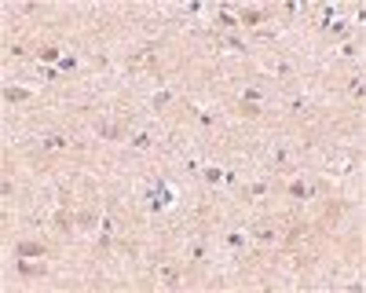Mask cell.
<instances>
[{"instance_id":"6da1fadb","label":"cell","mask_w":366,"mask_h":293,"mask_svg":"<svg viewBox=\"0 0 366 293\" xmlns=\"http://www.w3.org/2000/svg\"><path fill=\"white\" fill-rule=\"evenodd\" d=\"M18 257H44L41 242H18Z\"/></svg>"},{"instance_id":"7a4b0ae2","label":"cell","mask_w":366,"mask_h":293,"mask_svg":"<svg viewBox=\"0 0 366 293\" xmlns=\"http://www.w3.org/2000/svg\"><path fill=\"white\" fill-rule=\"evenodd\" d=\"M304 234H308V224H293L290 231H286V242H290V246H297L300 238H304Z\"/></svg>"},{"instance_id":"3957f363","label":"cell","mask_w":366,"mask_h":293,"mask_svg":"<svg viewBox=\"0 0 366 293\" xmlns=\"http://www.w3.org/2000/svg\"><path fill=\"white\" fill-rule=\"evenodd\" d=\"M4 99H11V103H26V99H30V92H26V88H4Z\"/></svg>"},{"instance_id":"277c9868","label":"cell","mask_w":366,"mask_h":293,"mask_svg":"<svg viewBox=\"0 0 366 293\" xmlns=\"http://www.w3.org/2000/svg\"><path fill=\"white\" fill-rule=\"evenodd\" d=\"M44 151H66V136H48L44 139Z\"/></svg>"},{"instance_id":"5b68a950","label":"cell","mask_w":366,"mask_h":293,"mask_svg":"<svg viewBox=\"0 0 366 293\" xmlns=\"http://www.w3.org/2000/svg\"><path fill=\"white\" fill-rule=\"evenodd\" d=\"M55 227H59V231H70V227H74V220H70L66 209H59V213H55Z\"/></svg>"},{"instance_id":"8992f818","label":"cell","mask_w":366,"mask_h":293,"mask_svg":"<svg viewBox=\"0 0 366 293\" xmlns=\"http://www.w3.org/2000/svg\"><path fill=\"white\" fill-rule=\"evenodd\" d=\"M18 271H22V275H44V264H26V260H18Z\"/></svg>"},{"instance_id":"52a82bcc","label":"cell","mask_w":366,"mask_h":293,"mask_svg":"<svg viewBox=\"0 0 366 293\" xmlns=\"http://www.w3.org/2000/svg\"><path fill=\"white\" fill-rule=\"evenodd\" d=\"M37 59H44V62H59V51L55 48H41V51H37Z\"/></svg>"},{"instance_id":"ba28073f","label":"cell","mask_w":366,"mask_h":293,"mask_svg":"<svg viewBox=\"0 0 366 293\" xmlns=\"http://www.w3.org/2000/svg\"><path fill=\"white\" fill-rule=\"evenodd\" d=\"M260 18H264V15H260V11H242V22H245V26H257Z\"/></svg>"},{"instance_id":"9c48e42d","label":"cell","mask_w":366,"mask_h":293,"mask_svg":"<svg viewBox=\"0 0 366 293\" xmlns=\"http://www.w3.org/2000/svg\"><path fill=\"white\" fill-rule=\"evenodd\" d=\"M257 238H260V242H271V238H274V227H257Z\"/></svg>"},{"instance_id":"30bf717a","label":"cell","mask_w":366,"mask_h":293,"mask_svg":"<svg viewBox=\"0 0 366 293\" xmlns=\"http://www.w3.org/2000/svg\"><path fill=\"white\" fill-rule=\"evenodd\" d=\"M290 194H293V198H308V187H304V184H290Z\"/></svg>"},{"instance_id":"8fae6325","label":"cell","mask_w":366,"mask_h":293,"mask_svg":"<svg viewBox=\"0 0 366 293\" xmlns=\"http://www.w3.org/2000/svg\"><path fill=\"white\" fill-rule=\"evenodd\" d=\"M330 33H333V37H344V33H348V26H344V22H333Z\"/></svg>"}]
</instances>
